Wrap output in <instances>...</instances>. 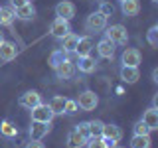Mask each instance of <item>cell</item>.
<instances>
[{
    "label": "cell",
    "instance_id": "1",
    "mask_svg": "<svg viewBox=\"0 0 158 148\" xmlns=\"http://www.w3.org/2000/svg\"><path fill=\"white\" fill-rule=\"evenodd\" d=\"M123 138V130L121 126L117 125H103V132H101V140L105 142L107 148H113L117 146V142Z\"/></svg>",
    "mask_w": 158,
    "mask_h": 148
},
{
    "label": "cell",
    "instance_id": "2",
    "mask_svg": "<svg viewBox=\"0 0 158 148\" xmlns=\"http://www.w3.org/2000/svg\"><path fill=\"white\" fill-rule=\"evenodd\" d=\"M105 38L111 39L115 46H127V42H128V32H127L125 26L115 24V26H109V28H107Z\"/></svg>",
    "mask_w": 158,
    "mask_h": 148
},
{
    "label": "cell",
    "instance_id": "3",
    "mask_svg": "<svg viewBox=\"0 0 158 148\" xmlns=\"http://www.w3.org/2000/svg\"><path fill=\"white\" fill-rule=\"evenodd\" d=\"M107 28V16L105 14H101V12H93V14H89L87 20H85V30L87 32H103V30Z\"/></svg>",
    "mask_w": 158,
    "mask_h": 148
},
{
    "label": "cell",
    "instance_id": "4",
    "mask_svg": "<svg viewBox=\"0 0 158 148\" xmlns=\"http://www.w3.org/2000/svg\"><path fill=\"white\" fill-rule=\"evenodd\" d=\"M75 101H77V107L81 109V111H85V113L95 111V107L99 105V97L93 91H83L81 95L75 99Z\"/></svg>",
    "mask_w": 158,
    "mask_h": 148
},
{
    "label": "cell",
    "instance_id": "5",
    "mask_svg": "<svg viewBox=\"0 0 158 148\" xmlns=\"http://www.w3.org/2000/svg\"><path fill=\"white\" fill-rule=\"evenodd\" d=\"M30 113H32V121L34 122H52L53 121V113H52V109H49L48 105H44V103H40L38 107H34V109H30Z\"/></svg>",
    "mask_w": 158,
    "mask_h": 148
},
{
    "label": "cell",
    "instance_id": "6",
    "mask_svg": "<svg viewBox=\"0 0 158 148\" xmlns=\"http://www.w3.org/2000/svg\"><path fill=\"white\" fill-rule=\"evenodd\" d=\"M49 32L56 39H63L71 32V26H69V20H63V18H56L52 24H49Z\"/></svg>",
    "mask_w": 158,
    "mask_h": 148
},
{
    "label": "cell",
    "instance_id": "7",
    "mask_svg": "<svg viewBox=\"0 0 158 148\" xmlns=\"http://www.w3.org/2000/svg\"><path fill=\"white\" fill-rule=\"evenodd\" d=\"M140 61H142V56H140V51H138L136 47H127L125 51H123V56H121V63L125 67H138Z\"/></svg>",
    "mask_w": 158,
    "mask_h": 148
},
{
    "label": "cell",
    "instance_id": "8",
    "mask_svg": "<svg viewBox=\"0 0 158 148\" xmlns=\"http://www.w3.org/2000/svg\"><path fill=\"white\" fill-rule=\"evenodd\" d=\"M53 71H56V75L59 79H71L73 75H75V65H73V61L69 57H65Z\"/></svg>",
    "mask_w": 158,
    "mask_h": 148
},
{
    "label": "cell",
    "instance_id": "9",
    "mask_svg": "<svg viewBox=\"0 0 158 148\" xmlns=\"http://www.w3.org/2000/svg\"><path fill=\"white\" fill-rule=\"evenodd\" d=\"M56 16L63 18V20H73L75 18V4L69 2V0H63L56 6Z\"/></svg>",
    "mask_w": 158,
    "mask_h": 148
},
{
    "label": "cell",
    "instance_id": "10",
    "mask_svg": "<svg viewBox=\"0 0 158 148\" xmlns=\"http://www.w3.org/2000/svg\"><path fill=\"white\" fill-rule=\"evenodd\" d=\"M52 130V122H34L32 121V126H30V138H32V140H42L44 136L48 134V132Z\"/></svg>",
    "mask_w": 158,
    "mask_h": 148
},
{
    "label": "cell",
    "instance_id": "11",
    "mask_svg": "<svg viewBox=\"0 0 158 148\" xmlns=\"http://www.w3.org/2000/svg\"><path fill=\"white\" fill-rule=\"evenodd\" d=\"M20 107H24V109H34V107H38L40 103H42V95H40L38 91H28V93H24L22 97H20Z\"/></svg>",
    "mask_w": 158,
    "mask_h": 148
},
{
    "label": "cell",
    "instance_id": "12",
    "mask_svg": "<svg viewBox=\"0 0 158 148\" xmlns=\"http://www.w3.org/2000/svg\"><path fill=\"white\" fill-rule=\"evenodd\" d=\"M18 56V47H16V43H12V42H0V59L2 61H12V59H16Z\"/></svg>",
    "mask_w": 158,
    "mask_h": 148
},
{
    "label": "cell",
    "instance_id": "13",
    "mask_svg": "<svg viewBox=\"0 0 158 148\" xmlns=\"http://www.w3.org/2000/svg\"><path fill=\"white\" fill-rule=\"evenodd\" d=\"M142 122L148 126V130H158V109L156 107H150V109H146L144 113H142V118H140Z\"/></svg>",
    "mask_w": 158,
    "mask_h": 148
},
{
    "label": "cell",
    "instance_id": "14",
    "mask_svg": "<svg viewBox=\"0 0 158 148\" xmlns=\"http://www.w3.org/2000/svg\"><path fill=\"white\" fill-rule=\"evenodd\" d=\"M97 51H99V56L103 59H113L115 57V43H113L111 39L103 38L101 42L97 43Z\"/></svg>",
    "mask_w": 158,
    "mask_h": 148
},
{
    "label": "cell",
    "instance_id": "15",
    "mask_svg": "<svg viewBox=\"0 0 158 148\" xmlns=\"http://www.w3.org/2000/svg\"><path fill=\"white\" fill-rule=\"evenodd\" d=\"M87 144V138L81 134V132H77L75 128H73L71 132H67V140H65V146L67 148H83Z\"/></svg>",
    "mask_w": 158,
    "mask_h": 148
},
{
    "label": "cell",
    "instance_id": "16",
    "mask_svg": "<svg viewBox=\"0 0 158 148\" xmlns=\"http://www.w3.org/2000/svg\"><path fill=\"white\" fill-rule=\"evenodd\" d=\"M91 49H93V39L89 38V36L77 39V46H75V56H77V57L91 56Z\"/></svg>",
    "mask_w": 158,
    "mask_h": 148
},
{
    "label": "cell",
    "instance_id": "17",
    "mask_svg": "<svg viewBox=\"0 0 158 148\" xmlns=\"http://www.w3.org/2000/svg\"><path fill=\"white\" fill-rule=\"evenodd\" d=\"M14 16L18 20H34L36 18V8H34L32 2H28L20 8H14Z\"/></svg>",
    "mask_w": 158,
    "mask_h": 148
},
{
    "label": "cell",
    "instance_id": "18",
    "mask_svg": "<svg viewBox=\"0 0 158 148\" xmlns=\"http://www.w3.org/2000/svg\"><path fill=\"white\" fill-rule=\"evenodd\" d=\"M121 79L128 85H135V83L140 79V71H138V67H121Z\"/></svg>",
    "mask_w": 158,
    "mask_h": 148
},
{
    "label": "cell",
    "instance_id": "19",
    "mask_svg": "<svg viewBox=\"0 0 158 148\" xmlns=\"http://www.w3.org/2000/svg\"><path fill=\"white\" fill-rule=\"evenodd\" d=\"M77 69L81 73H93L97 69V59L95 57H91V56H83V57H79V61H77Z\"/></svg>",
    "mask_w": 158,
    "mask_h": 148
},
{
    "label": "cell",
    "instance_id": "20",
    "mask_svg": "<svg viewBox=\"0 0 158 148\" xmlns=\"http://www.w3.org/2000/svg\"><path fill=\"white\" fill-rule=\"evenodd\" d=\"M121 10H123L125 16L132 18L140 12V2H138V0H121Z\"/></svg>",
    "mask_w": 158,
    "mask_h": 148
},
{
    "label": "cell",
    "instance_id": "21",
    "mask_svg": "<svg viewBox=\"0 0 158 148\" xmlns=\"http://www.w3.org/2000/svg\"><path fill=\"white\" fill-rule=\"evenodd\" d=\"M77 39H79V36H75V34L69 32L63 39H59V42H61V51H63V53H75Z\"/></svg>",
    "mask_w": 158,
    "mask_h": 148
},
{
    "label": "cell",
    "instance_id": "22",
    "mask_svg": "<svg viewBox=\"0 0 158 148\" xmlns=\"http://www.w3.org/2000/svg\"><path fill=\"white\" fill-rule=\"evenodd\" d=\"M14 8L12 6H4L0 8V28L6 26V28H12V22H14Z\"/></svg>",
    "mask_w": 158,
    "mask_h": 148
},
{
    "label": "cell",
    "instance_id": "23",
    "mask_svg": "<svg viewBox=\"0 0 158 148\" xmlns=\"http://www.w3.org/2000/svg\"><path fill=\"white\" fill-rule=\"evenodd\" d=\"M49 109H52V113L53 115H63V107H65V97H61V95H56V97H52V101H49Z\"/></svg>",
    "mask_w": 158,
    "mask_h": 148
},
{
    "label": "cell",
    "instance_id": "24",
    "mask_svg": "<svg viewBox=\"0 0 158 148\" xmlns=\"http://www.w3.org/2000/svg\"><path fill=\"white\" fill-rule=\"evenodd\" d=\"M152 140H150V134H135L131 140V148H150Z\"/></svg>",
    "mask_w": 158,
    "mask_h": 148
},
{
    "label": "cell",
    "instance_id": "25",
    "mask_svg": "<svg viewBox=\"0 0 158 148\" xmlns=\"http://www.w3.org/2000/svg\"><path fill=\"white\" fill-rule=\"evenodd\" d=\"M89 122V134H91V138H99L103 132V125L105 122L99 121V118H95V121H87Z\"/></svg>",
    "mask_w": 158,
    "mask_h": 148
},
{
    "label": "cell",
    "instance_id": "26",
    "mask_svg": "<svg viewBox=\"0 0 158 148\" xmlns=\"http://www.w3.org/2000/svg\"><path fill=\"white\" fill-rule=\"evenodd\" d=\"M65 57H67V53H63L61 49H56V51H53L52 56H49V67L56 69V67H57V65H59V63H61Z\"/></svg>",
    "mask_w": 158,
    "mask_h": 148
},
{
    "label": "cell",
    "instance_id": "27",
    "mask_svg": "<svg viewBox=\"0 0 158 148\" xmlns=\"http://www.w3.org/2000/svg\"><path fill=\"white\" fill-rule=\"evenodd\" d=\"M0 132H2L4 136H16V132H18V128L12 125L10 121H4L2 125H0Z\"/></svg>",
    "mask_w": 158,
    "mask_h": 148
},
{
    "label": "cell",
    "instance_id": "28",
    "mask_svg": "<svg viewBox=\"0 0 158 148\" xmlns=\"http://www.w3.org/2000/svg\"><path fill=\"white\" fill-rule=\"evenodd\" d=\"M146 39L152 47H158V26H152L146 34Z\"/></svg>",
    "mask_w": 158,
    "mask_h": 148
},
{
    "label": "cell",
    "instance_id": "29",
    "mask_svg": "<svg viewBox=\"0 0 158 148\" xmlns=\"http://www.w3.org/2000/svg\"><path fill=\"white\" fill-rule=\"evenodd\" d=\"M77 101L73 99H65V107H63V115H75L77 113Z\"/></svg>",
    "mask_w": 158,
    "mask_h": 148
},
{
    "label": "cell",
    "instance_id": "30",
    "mask_svg": "<svg viewBox=\"0 0 158 148\" xmlns=\"http://www.w3.org/2000/svg\"><path fill=\"white\" fill-rule=\"evenodd\" d=\"M132 132H135V134H150V130H148V126L144 125V122L142 121H138V122H135V126H132Z\"/></svg>",
    "mask_w": 158,
    "mask_h": 148
},
{
    "label": "cell",
    "instance_id": "31",
    "mask_svg": "<svg viewBox=\"0 0 158 148\" xmlns=\"http://www.w3.org/2000/svg\"><path fill=\"white\" fill-rule=\"evenodd\" d=\"M85 146H87V148H107V146H105V142L101 140V136H99V138H89Z\"/></svg>",
    "mask_w": 158,
    "mask_h": 148
},
{
    "label": "cell",
    "instance_id": "32",
    "mask_svg": "<svg viewBox=\"0 0 158 148\" xmlns=\"http://www.w3.org/2000/svg\"><path fill=\"white\" fill-rule=\"evenodd\" d=\"M75 130H77V132H81V134L85 136L87 140H89V138H91V134H89V122H87V121H85V122H79Z\"/></svg>",
    "mask_w": 158,
    "mask_h": 148
},
{
    "label": "cell",
    "instance_id": "33",
    "mask_svg": "<svg viewBox=\"0 0 158 148\" xmlns=\"http://www.w3.org/2000/svg\"><path fill=\"white\" fill-rule=\"evenodd\" d=\"M101 14H105V16H111V14H113V6H111V4H105V2H103Z\"/></svg>",
    "mask_w": 158,
    "mask_h": 148
},
{
    "label": "cell",
    "instance_id": "34",
    "mask_svg": "<svg viewBox=\"0 0 158 148\" xmlns=\"http://www.w3.org/2000/svg\"><path fill=\"white\" fill-rule=\"evenodd\" d=\"M30 0H10V4L8 6H12V8H20V6H24V4H28Z\"/></svg>",
    "mask_w": 158,
    "mask_h": 148
},
{
    "label": "cell",
    "instance_id": "35",
    "mask_svg": "<svg viewBox=\"0 0 158 148\" xmlns=\"http://www.w3.org/2000/svg\"><path fill=\"white\" fill-rule=\"evenodd\" d=\"M26 148H46V146H44L40 140H30L28 144H26Z\"/></svg>",
    "mask_w": 158,
    "mask_h": 148
},
{
    "label": "cell",
    "instance_id": "36",
    "mask_svg": "<svg viewBox=\"0 0 158 148\" xmlns=\"http://www.w3.org/2000/svg\"><path fill=\"white\" fill-rule=\"evenodd\" d=\"M152 81L158 83V69H154V71H152Z\"/></svg>",
    "mask_w": 158,
    "mask_h": 148
},
{
    "label": "cell",
    "instance_id": "37",
    "mask_svg": "<svg viewBox=\"0 0 158 148\" xmlns=\"http://www.w3.org/2000/svg\"><path fill=\"white\" fill-rule=\"evenodd\" d=\"M0 42H4V36H2V30H0Z\"/></svg>",
    "mask_w": 158,
    "mask_h": 148
},
{
    "label": "cell",
    "instance_id": "38",
    "mask_svg": "<svg viewBox=\"0 0 158 148\" xmlns=\"http://www.w3.org/2000/svg\"><path fill=\"white\" fill-rule=\"evenodd\" d=\"M113 148H123V146H113Z\"/></svg>",
    "mask_w": 158,
    "mask_h": 148
},
{
    "label": "cell",
    "instance_id": "39",
    "mask_svg": "<svg viewBox=\"0 0 158 148\" xmlns=\"http://www.w3.org/2000/svg\"><path fill=\"white\" fill-rule=\"evenodd\" d=\"M152 2H154V4H156V2H158V0H152Z\"/></svg>",
    "mask_w": 158,
    "mask_h": 148
}]
</instances>
